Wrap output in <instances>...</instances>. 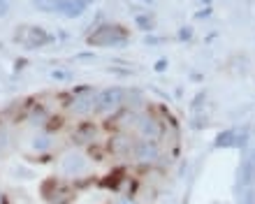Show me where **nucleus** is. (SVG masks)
Segmentation results:
<instances>
[{
  "instance_id": "obj_1",
  "label": "nucleus",
  "mask_w": 255,
  "mask_h": 204,
  "mask_svg": "<svg viewBox=\"0 0 255 204\" xmlns=\"http://www.w3.org/2000/svg\"><path fill=\"white\" fill-rule=\"evenodd\" d=\"M116 33L123 35V28H119V26H114V28L102 26L98 33L88 37V42H91V44H121L123 37H116Z\"/></svg>"
},
{
  "instance_id": "obj_2",
  "label": "nucleus",
  "mask_w": 255,
  "mask_h": 204,
  "mask_svg": "<svg viewBox=\"0 0 255 204\" xmlns=\"http://www.w3.org/2000/svg\"><path fill=\"white\" fill-rule=\"evenodd\" d=\"M86 9L81 0H56V12H63L67 19H77Z\"/></svg>"
},
{
  "instance_id": "obj_3",
  "label": "nucleus",
  "mask_w": 255,
  "mask_h": 204,
  "mask_svg": "<svg viewBox=\"0 0 255 204\" xmlns=\"http://www.w3.org/2000/svg\"><path fill=\"white\" fill-rule=\"evenodd\" d=\"M49 37L47 33H44V28H30V40H28V44L30 47H35V44H44Z\"/></svg>"
},
{
  "instance_id": "obj_4",
  "label": "nucleus",
  "mask_w": 255,
  "mask_h": 204,
  "mask_svg": "<svg viewBox=\"0 0 255 204\" xmlns=\"http://www.w3.org/2000/svg\"><path fill=\"white\" fill-rule=\"evenodd\" d=\"M35 5L40 12H56V0H35Z\"/></svg>"
},
{
  "instance_id": "obj_5",
  "label": "nucleus",
  "mask_w": 255,
  "mask_h": 204,
  "mask_svg": "<svg viewBox=\"0 0 255 204\" xmlns=\"http://www.w3.org/2000/svg\"><path fill=\"white\" fill-rule=\"evenodd\" d=\"M137 26H141L144 30H151V28H153V21L148 19V16H137Z\"/></svg>"
},
{
  "instance_id": "obj_6",
  "label": "nucleus",
  "mask_w": 255,
  "mask_h": 204,
  "mask_svg": "<svg viewBox=\"0 0 255 204\" xmlns=\"http://www.w3.org/2000/svg\"><path fill=\"white\" fill-rule=\"evenodd\" d=\"M190 35H193V28L186 26V28H181V33H179V37H181V40H190Z\"/></svg>"
},
{
  "instance_id": "obj_7",
  "label": "nucleus",
  "mask_w": 255,
  "mask_h": 204,
  "mask_svg": "<svg viewBox=\"0 0 255 204\" xmlns=\"http://www.w3.org/2000/svg\"><path fill=\"white\" fill-rule=\"evenodd\" d=\"M7 12H9V5H7L5 0H0V19H2V16H7Z\"/></svg>"
},
{
  "instance_id": "obj_8",
  "label": "nucleus",
  "mask_w": 255,
  "mask_h": 204,
  "mask_svg": "<svg viewBox=\"0 0 255 204\" xmlns=\"http://www.w3.org/2000/svg\"><path fill=\"white\" fill-rule=\"evenodd\" d=\"M211 14V7H204L202 12H197V19H204V16H209Z\"/></svg>"
},
{
  "instance_id": "obj_9",
  "label": "nucleus",
  "mask_w": 255,
  "mask_h": 204,
  "mask_svg": "<svg viewBox=\"0 0 255 204\" xmlns=\"http://www.w3.org/2000/svg\"><path fill=\"white\" fill-rule=\"evenodd\" d=\"M81 2H84V5H88V2H93V0H81Z\"/></svg>"
},
{
  "instance_id": "obj_10",
  "label": "nucleus",
  "mask_w": 255,
  "mask_h": 204,
  "mask_svg": "<svg viewBox=\"0 0 255 204\" xmlns=\"http://www.w3.org/2000/svg\"><path fill=\"white\" fill-rule=\"evenodd\" d=\"M144 2H153V0H144Z\"/></svg>"
}]
</instances>
